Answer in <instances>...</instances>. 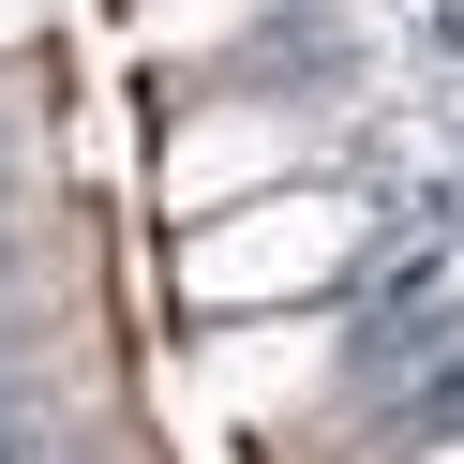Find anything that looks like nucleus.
<instances>
[{
    "mask_svg": "<svg viewBox=\"0 0 464 464\" xmlns=\"http://www.w3.org/2000/svg\"><path fill=\"white\" fill-rule=\"evenodd\" d=\"M314 255H330V210H300V225H255V240H225V255H210V285H225V300H240V285H300Z\"/></svg>",
    "mask_w": 464,
    "mask_h": 464,
    "instance_id": "f257e3e1",
    "label": "nucleus"
},
{
    "mask_svg": "<svg viewBox=\"0 0 464 464\" xmlns=\"http://www.w3.org/2000/svg\"><path fill=\"white\" fill-rule=\"evenodd\" d=\"M450 464H464V450H450Z\"/></svg>",
    "mask_w": 464,
    "mask_h": 464,
    "instance_id": "f03ea898",
    "label": "nucleus"
}]
</instances>
